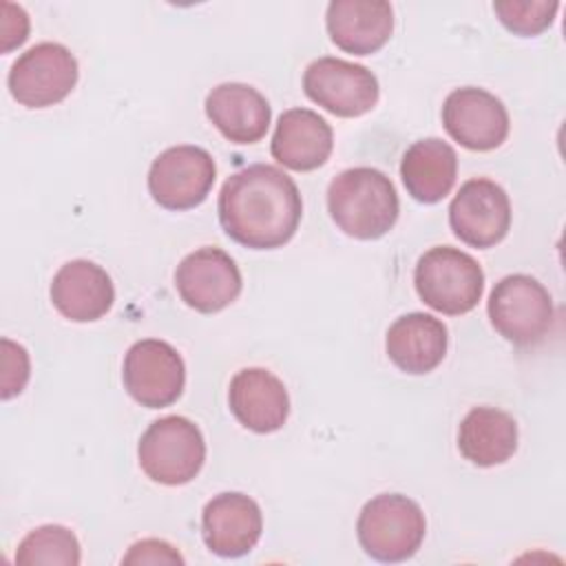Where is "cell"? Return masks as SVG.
Wrapping results in <instances>:
<instances>
[{
    "mask_svg": "<svg viewBox=\"0 0 566 566\" xmlns=\"http://www.w3.org/2000/svg\"><path fill=\"white\" fill-rule=\"evenodd\" d=\"M219 223L239 245L274 250L298 230L303 201L290 175L270 164H252L232 172L219 192Z\"/></svg>",
    "mask_w": 566,
    "mask_h": 566,
    "instance_id": "obj_1",
    "label": "cell"
},
{
    "mask_svg": "<svg viewBox=\"0 0 566 566\" xmlns=\"http://www.w3.org/2000/svg\"><path fill=\"white\" fill-rule=\"evenodd\" d=\"M327 210L347 237L374 241L394 228L400 201L385 172L369 166H356L338 172L329 181Z\"/></svg>",
    "mask_w": 566,
    "mask_h": 566,
    "instance_id": "obj_2",
    "label": "cell"
},
{
    "mask_svg": "<svg viewBox=\"0 0 566 566\" xmlns=\"http://www.w3.org/2000/svg\"><path fill=\"white\" fill-rule=\"evenodd\" d=\"M427 533L422 509L407 495L380 493L365 502L356 522L363 551L387 564L405 562L420 548Z\"/></svg>",
    "mask_w": 566,
    "mask_h": 566,
    "instance_id": "obj_3",
    "label": "cell"
},
{
    "mask_svg": "<svg viewBox=\"0 0 566 566\" xmlns=\"http://www.w3.org/2000/svg\"><path fill=\"white\" fill-rule=\"evenodd\" d=\"M413 283L418 296L431 310L460 316L482 298L484 272L471 254L451 245H436L418 259Z\"/></svg>",
    "mask_w": 566,
    "mask_h": 566,
    "instance_id": "obj_4",
    "label": "cell"
},
{
    "mask_svg": "<svg viewBox=\"0 0 566 566\" xmlns=\"http://www.w3.org/2000/svg\"><path fill=\"white\" fill-rule=\"evenodd\" d=\"M137 458L142 471L153 482L179 486L195 480L201 471L206 442L192 420L184 416H164L142 433Z\"/></svg>",
    "mask_w": 566,
    "mask_h": 566,
    "instance_id": "obj_5",
    "label": "cell"
},
{
    "mask_svg": "<svg viewBox=\"0 0 566 566\" xmlns=\"http://www.w3.org/2000/svg\"><path fill=\"white\" fill-rule=\"evenodd\" d=\"M486 310L495 332L517 347L542 343L555 318L548 290L528 274L500 279L491 290Z\"/></svg>",
    "mask_w": 566,
    "mask_h": 566,
    "instance_id": "obj_6",
    "label": "cell"
},
{
    "mask_svg": "<svg viewBox=\"0 0 566 566\" xmlns=\"http://www.w3.org/2000/svg\"><path fill=\"white\" fill-rule=\"evenodd\" d=\"M77 75V60L64 44L40 42L13 62L7 84L18 104L46 108L75 88Z\"/></svg>",
    "mask_w": 566,
    "mask_h": 566,
    "instance_id": "obj_7",
    "label": "cell"
},
{
    "mask_svg": "<svg viewBox=\"0 0 566 566\" xmlns=\"http://www.w3.org/2000/svg\"><path fill=\"white\" fill-rule=\"evenodd\" d=\"M214 177L217 166L206 148L170 146L150 164L148 192L166 210H190L206 201Z\"/></svg>",
    "mask_w": 566,
    "mask_h": 566,
    "instance_id": "obj_8",
    "label": "cell"
},
{
    "mask_svg": "<svg viewBox=\"0 0 566 566\" xmlns=\"http://www.w3.org/2000/svg\"><path fill=\"white\" fill-rule=\"evenodd\" d=\"M305 95L336 117H360L378 102V80L363 66L340 57H318L303 73Z\"/></svg>",
    "mask_w": 566,
    "mask_h": 566,
    "instance_id": "obj_9",
    "label": "cell"
},
{
    "mask_svg": "<svg viewBox=\"0 0 566 566\" xmlns=\"http://www.w3.org/2000/svg\"><path fill=\"white\" fill-rule=\"evenodd\" d=\"M122 378L133 400L148 409H161L181 396L186 367L172 345L157 338H144L126 352Z\"/></svg>",
    "mask_w": 566,
    "mask_h": 566,
    "instance_id": "obj_10",
    "label": "cell"
},
{
    "mask_svg": "<svg viewBox=\"0 0 566 566\" xmlns=\"http://www.w3.org/2000/svg\"><path fill=\"white\" fill-rule=\"evenodd\" d=\"M453 234L471 248H493L511 228V201L506 190L484 177L460 186L449 203Z\"/></svg>",
    "mask_w": 566,
    "mask_h": 566,
    "instance_id": "obj_11",
    "label": "cell"
},
{
    "mask_svg": "<svg viewBox=\"0 0 566 566\" xmlns=\"http://www.w3.org/2000/svg\"><path fill=\"white\" fill-rule=\"evenodd\" d=\"M175 287L188 307L201 314H214L237 301L243 281L228 252L206 245L181 259L175 270Z\"/></svg>",
    "mask_w": 566,
    "mask_h": 566,
    "instance_id": "obj_12",
    "label": "cell"
},
{
    "mask_svg": "<svg viewBox=\"0 0 566 566\" xmlns=\"http://www.w3.org/2000/svg\"><path fill=\"white\" fill-rule=\"evenodd\" d=\"M442 126L453 142L469 150H493L509 137V113L504 104L484 88L462 86L442 104Z\"/></svg>",
    "mask_w": 566,
    "mask_h": 566,
    "instance_id": "obj_13",
    "label": "cell"
},
{
    "mask_svg": "<svg viewBox=\"0 0 566 566\" xmlns=\"http://www.w3.org/2000/svg\"><path fill=\"white\" fill-rule=\"evenodd\" d=\"M263 531L259 504L243 493H219L201 513V537L219 557H241L250 553Z\"/></svg>",
    "mask_w": 566,
    "mask_h": 566,
    "instance_id": "obj_14",
    "label": "cell"
},
{
    "mask_svg": "<svg viewBox=\"0 0 566 566\" xmlns=\"http://www.w3.org/2000/svg\"><path fill=\"white\" fill-rule=\"evenodd\" d=\"M228 405L232 416L254 433L279 431L290 416L285 385L263 367H245L232 376Z\"/></svg>",
    "mask_w": 566,
    "mask_h": 566,
    "instance_id": "obj_15",
    "label": "cell"
},
{
    "mask_svg": "<svg viewBox=\"0 0 566 566\" xmlns=\"http://www.w3.org/2000/svg\"><path fill=\"white\" fill-rule=\"evenodd\" d=\"M115 301V287L104 268L93 261L75 259L64 263L51 281L53 307L73 323L102 318Z\"/></svg>",
    "mask_w": 566,
    "mask_h": 566,
    "instance_id": "obj_16",
    "label": "cell"
},
{
    "mask_svg": "<svg viewBox=\"0 0 566 566\" xmlns=\"http://www.w3.org/2000/svg\"><path fill=\"white\" fill-rule=\"evenodd\" d=\"M329 40L345 53L371 55L394 31V9L385 0H334L327 7Z\"/></svg>",
    "mask_w": 566,
    "mask_h": 566,
    "instance_id": "obj_17",
    "label": "cell"
},
{
    "mask_svg": "<svg viewBox=\"0 0 566 566\" xmlns=\"http://www.w3.org/2000/svg\"><path fill=\"white\" fill-rule=\"evenodd\" d=\"M206 115L232 144H254L268 133L272 108L250 84L223 82L206 97Z\"/></svg>",
    "mask_w": 566,
    "mask_h": 566,
    "instance_id": "obj_18",
    "label": "cell"
},
{
    "mask_svg": "<svg viewBox=\"0 0 566 566\" xmlns=\"http://www.w3.org/2000/svg\"><path fill=\"white\" fill-rule=\"evenodd\" d=\"M334 148L332 126L310 108L281 113L272 135V157L296 172L321 168Z\"/></svg>",
    "mask_w": 566,
    "mask_h": 566,
    "instance_id": "obj_19",
    "label": "cell"
},
{
    "mask_svg": "<svg viewBox=\"0 0 566 566\" xmlns=\"http://www.w3.org/2000/svg\"><path fill=\"white\" fill-rule=\"evenodd\" d=\"M447 343V327L440 318L424 312H411L389 325L385 349L400 371L420 376L433 371L442 363Z\"/></svg>",
    "mask_w": 566,
    "mask_h": 566,
    "instance_id": "obj_20",
    "label": "cell"
},
{
    "mask_svg": "<svg viewBox=\"0 0 566 566\" xmlns=\"http://www.w3.org/2000/svg\"><path fill=\"white\" fill-rule=\"evenodd\" d=\"M400 177L407 192L420 203H438L444 199L458 177L455 150L438 139L427 137L413 142L400 161Z\"/></svg>",
    "mask_w": 566,
    "mask_h": 566,
    "instance_id": "obj_21",
    "label": "cell"
},
{
    "mask_svg": "<svg viewBox=\"0 0 566 566\" xmlns=\"http://www.w3.org/2000/svg\"><path fill=\"white\" fill-rule=\"evenodd\" d=\"M458 449L475 467L502 464L517 449V424L502 409L473 407L460 422Z\"/></svg>",
    "mask_w": 566,
    "mask_h": 566,
    "instance_id": "obj_22",
    "label": "cell"
},
{
    "mask_svg": "<svg viewBox=\"0 0 566 566\" xmlns=\"http://www.w3.org/2000/svg\"><path fill=\"white\" fill-rule=\"evenodd\" d=\"M82 559L80 542L75 533L60 524H44L33 528L15 551V564L38 566V564H62L77 566Z\"/></svg>",
    "mask_w": 566,
    "mask_h": 566,
    "instance_id": "obj_23",
    "label": "cell"
},
{
    "mask_svg": "<svg viewBox=\"0 0 566 566\" xmlns=\"http://www.w3.org/2000/svg\"><path fill=\"white\" fill-rule=\"evenodd\" d=\"M559 9V2L555 0H497L493 2V11L500 18V22L515 35L533 38L546 31L555 13Z\"/></svg>",
    "mask_w": 566,
    "mask_h": 566,
    "instance_id": "obj_24",
    "label": "cell"
},
{
    "mask_svg": "<svg viewBox=\"0 0 566 566\" xmlns=\"http://www.w3.org/2000/svg\"><path fill=\"white\" fill-rule=\"evenodd\" d=\"M31 374V365H29V354L22 345L2 338V400H9L18 394H22V389L27 387Z\"/></svg>",
    "mask_w": 566,
    "mask_h": 566,
    "instance_id": "obj_25",
    "label": "cell"
},
{
    "mask_svg": "<svg viewBox=\"0 0 566 566\" xmlns=\"http://www.w3.org/2000/svg\"><path fill=\"white\" fill-rule=\"evenodd\" d=\"M122 564H184V557L164 539L135 542Z\"/></svg>",
    "mask_w": 566,
    "mask_h": 566,
    "instance_id": "obj_26",
    "label": "cell"
},
{
    "mask_svg": "<svg viewBox=\"0 0 566 566\" xmlns=\"http://www.w3.org/2000/svg\"><path fill=\"white\" fill-rule=\"evenodd\" d=\"M29 35V15L22 7L2 2V51L20 46Z\"/></svg>",
    "mask_w": 566,
    "mask_h": 566,
    "instance_id": "obj_27",
    "label": "cell"
}]
</instances>
